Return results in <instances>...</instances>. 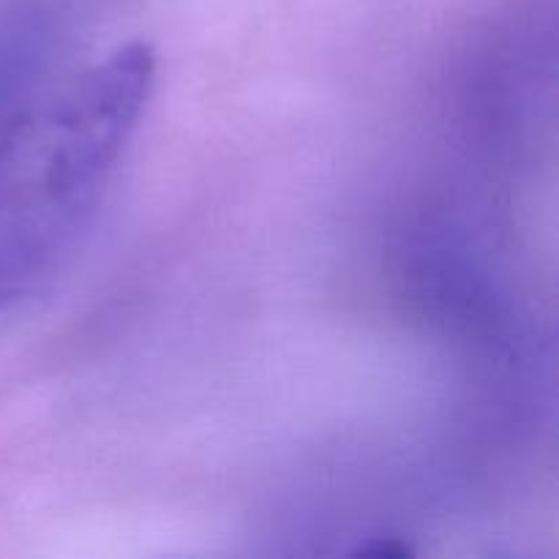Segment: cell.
<instances>
[{"label": "cell", "instance_id": "6da1fadb", "mask_svg": "<svg viewBox=\"0 0 559 559\" xmlns=\"http://www.w3.org/2000/svg\"><path fill=\"white\" fill-rule=\"evenodd\" d=\"M153 85V47L120 44L41 87L0 129V320L74 257Z\"/></svg>", "mask_w": 559, "mask_h": 559}, {"label": "cell", "instance_id": "7a4b0ae2", "mask_svg": "<svg viewBox=\"0 0 559 559\" xmlns=\"http://www.w3.org/2000/svg\"><path fill=\"white\" fill-rule=\"evenodd\" d=\"M74 31V11L63 3H31L0 22V129L49 85Z\"/></svg>", "mask_w": 559, "mask_h": 559}, {"label": "cell", "instance_id": "3957f363", "mask_svg": "<svg viewBox=\"0 0 559 559\" xmlns=\"http://www.w3.org/2000/svg\"><path fill=\"white\" fill-rule=\"evenodd\" d=\"M349 555L409 557L413 555V546H409L404 538H399V535L377 533V535H366V538H360L358 546H355V549H349Z\"/></svg>", "mask_w": 559, "mask_h": 559}]
</instances>
